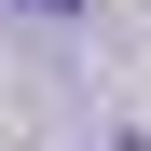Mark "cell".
<instances>
[{"label": "cell", "instance_id": "6da1fadb", "mask_svg": "<svg viewBox=\"0 0 151 151\" xmlns=\"http://www.w3.org/2000/svg\"><path fill=\"white\" fill-rule=\"evenodd\" d=\"M0 14H28V28H69V14H83V0H0Z\"/></svg>", "mask_w": 151, "mask_h": 151}]
</instances>
